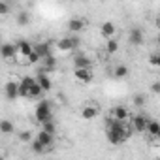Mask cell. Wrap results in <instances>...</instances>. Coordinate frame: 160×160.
Here are the masks:
<instances>
[{
    "instance_id": "6da1fadb",
    "label": "cell",
    "mask_w": 160,
    "mask_h": 160,
    "mask_svg": "<svg viewBox=\"0 0 160 160\" xmlns=\"http://www.w3.org/2000/svg\"><path fill=\"white\" fill-rule=\"evenodd\" d=\"M128 134H130V132H128V128L122 124V121L111 117V121H109V124H108V139H109V143L121 145V143H124V141L128 139Z\"/></svg>"
},
{
    "instance_id": "7a4b0ae2",
    "label": "cell",
    "mask_w": 160,
    "mask_h": 160,
    "mask_svg": "<svg viewBox=\"0 0 160 160\" xmlns=\"http://www.w3.org/2000/svg\"><path fill=\"white\" fill-rule=\"evenodd\" d=\"M34 115H36V121H38L40 124H42V122H45V121H51V119H53V109H51V104H49L47 100L38 102Z\"/></svg>"
},
{
    "instance_id": "3957f363",
    "label": "cell",
    "mask_w": 160,
    "mask_h": 160,
    "mask_svg": "<svg viewBox=\"0 0 160 160\" xmlns=\"http://www.w3.org/2000/svg\"><path fill=\"white\" fill-rule=\"evenodd\" d=\"M73 75H75V79H77L79 83H91L92 79H94L91 68H75L73 70Z\"/></svg>"
},
{
    "instance_id": "277c9868",
    "label": "cell",
    "mask_w": 160,
    "mask_h": 160,
    "mask_svg": "<svg viewBox=\"0 0 160 160\" xmlns=\"http://www.w3.org/2000/svg\"><path fill=\"white\" fill-rule=\"evenodd\" d=\"M34 83H36V77H30V75L23 77L21 81H19V91H21V96L23 98H30V87Z\"/></svg>"
},
{
    "instance_id": "5b68a950",
    "label": "cell",
    "mask_w": 160,
    "mask_h": 160,
    "mask_svg": "<svg viewBox=\"0 0 160 160\" xmlns=\"http://www.w3.org/2000/svg\"><path fill=\"white\" fill-rule=\"evenodd\" d=\"M4 92H6V98H8V100H15V98H19V96H21L19 83H17V81H8Z\"/></svg>"
},
{
    "instance_id": "8992f818",
    "label": "cell",
    "mask_w": 160,
    "mask_h": 160,
    "mask_svg": "<svg viewBox=\"0 0 160 160\" xmlns=\"http://www.w3.org/2000/svg\"><path fill=\"white\" fill-rule=\"evenodd\" d=\"M73 68H92V60L85 53H75V57H73Z\"/></svg>"
},
{
    "instance_id": "52a82bcc",
    "label": "cell",
    "mask_w": 160,
    "mask_h": 160,
    "mask_svg": "<svg viewBox=\"0 0 160 160\" xmlns=\"http://www.w3.org/2000/svg\"><path fill=\"white\" fill-rule=\"evenodd\" d=\"M147 122H149V119H145L143 115H134L132 117V130H136V132H147Z\"/></svg>"
},
{
    "instance_id": "ba28073f",
    "label": "cell",
    "mask_w": 160,
    "mask_h": 160,
    "mask_svg": "<svg viewBox=\"0 0 160 160\" xmlns=\"http://www.w3.org/2000/svg\"><path fill=\"white\" fill-rule=\"evenodd\" d=\"M32 51H34V45H30L27 40H19L17 42V57H25L27 58Z\"/></svg>"
},
{
    "instance_id": "9c48e42d",
    "label": "cell",
    "mask_w": 160,
    "mask_h": 160,
    "mask_svg": "<svg viewBox=\"0 0 160 160\" xmlns=\"http://www.w3.org/2000/svg\"><path fill=\"white\" fill-rule=\"evenodd\" d=\"M17 57V43H4L2 45V58L12 60Z\"/></svg>"
},
{
    "instance_id": "30bf717a",
    "label": "cell",
    "mask_w": 160,
    "mask_h": 160,
    "mask_svg": "<svg viewBox=\"0 0 160 160\" xmlns=\"http://www.w3.org/2000/svg\"><path fill=\"white\" fill-rule=\"evenodd\" d=\"M36 139L42 143V145H45V147H51L53 145V141H55V134H49L47 130H40L38 132V136H36Z\"/></svg>"
},
{
    "instance_id": "8fae6325",
    "label": "cell",
    "mask_w": 160,
    "mask_h": 160,
    "mask_svg": "<svg viewBox=\"0 0 160 160\" xmlns=\"http://www.w3.org/2000/svg\"><path fill=\"white\" fill-rule=\"evenodd\" d=\"M100 34H102L106 40L113 38V36H115V25H113L111 21H106V23H102V25H100Z\"/></svg>"
},
{
    "instance_id": "7c38bea8",
    "label": "cell",
    "mask_w": 160,
    "mask_h": 160,
    "mask_svg": "<svg viewBox=\"0 0 160 160\" xmlns=\"http://www.w3.org/2000/svg\"><path fill=\"white\" fill-rule=\"evenodd\" d=\"M128 42L132 45H141L143 43V30L141 28H132L128 34Z\"/></svg>"
},
{
    "instance_id": "4fadbf2b",
    "label": "cell",
    "mask_w": 160,
    "mask_h": 160,
    "mask_svg": "<svg viewBox=\"0 0 160 160\" xmlns=\"http://www.w3.org/2000/svg\"><path fill=\"white\" fill-rule=\"evenodd\" d=\"M36 79H38V83L42 85V89L47 92V91H51V87H53V83H51V79H49V75L45 73V70H42L38 75H36Z\"/></svg>"
},
{
    "instance_id": "5bb4252c",
    "label": "cell",
    "mask_w": 160,
    "mask_h": 160,
    "mask_svg": "<svg viewBox=\"0 0 160 160\" xmlns=\"http://www.w3.org/2000/svg\"><path fill=\"white\" fill-rule=\"evenodd\" d=\"M111 117H113V119H119V121H126V119L130 117V111H128V108H124V106H117V108H113Z\"/></svg>"
},
{
    "instance_id": "9a60e30c",
    "label": "cell",
    "mask_w": 160,
    "mask_h": 160,
    "mask_svg": "<svg viewBox=\"0 0 160 160\" xmlns=\"http://www.w3.org/2000/svg\"><path fill=\"white\" fill-rule=\"evenodd\" d=\"M34 51H36L42 58H45V57L53 55V53H51V45H49L47 42H40V43H36V45H34Z\"/></svg>"
},
{
    "instance_id": "2e32d148",
    "label": "cell",
    "mask_w": 160,
    "mask_h": 160,
    "mask_svg": "<svg viewBox=\"0 0 160 160\" xmlns=\"http://www.w3.org/2000/svg\"><path fill=\"white\" fill-rule=\"evenodd\" d=\"M83 28H85V19L73 17V19L68 21V30H70V32H79V30H83Z\"/></svg>"
},
{
    "instance_id": "e0dca14e",
    "label": "cell",
    "mask_w": 160,
    "mask_h": 160,
    "mask_svg": "<svg viewBox=\"0 0 160 160\" xmlns=\"http://www.w3.org/2000/svg\"><path fill=\"white\" fill-rule=\"evenodd\" d=\"M57 47H58L60 51H64V53H68V51H75V47H73V42H72V36L58 40V42H57Z\"/></svg>"
},
{
    "instance_id": "ac0fdd59",
    "label": "cell",
    "mask_w": 160,
    "mask_h": 160,
    "mask_svg": "<svg viewBox=\"0 0 160 160\" xmlns=\"http://www.w3.org/2000/svg\"><path fill=\"white\" fill-rule=\"evenodd\" d=\"M98 115V109L94 108V106H85L83 109H81V117L85 119V121H91V119H94Z\"/></svg>"
},
{
    "instance_id": "d6986e66",
    "label": "cell",
    "mask_w": 160,
    "mask_h": 160,
    "mask_svg": "<svg viewBox=\"0 0 160 160\" xmlns=\"http://www.w3.org/2000/svg\"><path fill=\"white\" fill-rule=\"evenodd\" d=\"M158 132H160V122L158 121H149L147 122V134L151 138H158Z\"/></svg>"
},
{
    "instance_id": "ffe728a7",
    "label": "cell",
    "mask_w": 160,
    "mask_h": 160,
    "mask_svg": "<svg viewBox=\"0 0 160 160\" xmlns=\"http://www.w3.org/2000/svg\"><path fill=\"white\" fill-rule=\"evenodd\" d=\"M55 68H57V60H55V57H53V55L45 57V58H43V68H42V70H45V72H53Z\"/></svg>"
},
{
    "instance_id": "44dd1931",
    "label": "cell",
    "mask_w": 160,
    "mask_h": 160,
    "mask_svg": "<svg viewBox=\"0 0 160 160\" xmlns=\"http://www.w3.org/2000/svg\"><path fill=\"white\" fill-rule=\"evenodd\" d=\"M30 23V13L28 12H19L17 13V25L19 27H27Z\"/></svg>"
},
{
    "instance_id": "7402d4cb",
    "label": "cell",
    "mask_w": 160,
    "mask_h": 160,
    "mask_svg": "<svg viewBox=\"0 0 160 160\" xmlns=\"http://www.w3.org/2000/svg\"><path fill=\"white\" fill-rule=\"evenodd\" d=\"M15 130V126H13V122L12 121H2V122H0V132H2V134H12Z\"/></svg>"
},
{
    "instance_id": "603a6c76",
    "label": "cell",
    "mask_w": 160,
    "mask_h": 160,
    "mask_svg": "<svg viewBox=\"0 0 160 160\" xmlns=\"http://www.w3.org/2000/svg\"><path fill=\"white\" fill-rule=\"evenodd\" d=\"M113 75H115L117 79H122V77H126V75H128V68H126L124 64H119V66L113 70Z\"/></svg>"
},
{
    "instance_id": "cb8c5ba5",
    "label": "cell",
    "mask_w": 160,
    "mask_h": 160,
    "mask_svg": "<svg viewBox=\"0 0 160 160\" xmlns=\"http://www.w3.org/2000/svg\"><path fill=\"white\" fill-rule=\"evenodd\" d=\"M106 51H108L109 55H115V53L119 51V42L109 38V40H108V45H106Z\"/></svg>"
},
{
    "instance_id": "d4e9b609",
    "label": "cell",
    "mask_w": 160,
    "mask_h": 160,
    "mask_svg": "<svg viewBox=\"0 0 160 160\" xmlns=\"http://www.w3.org/2000/svg\"><path fill=\"white\" fill-rule=\"evenodd\" d=\"M30 147H32V151H34L36 154H42V152H45V149H47V147H45V145H42V143H40L36 138L30 141Z\"/></svg>"
},
{
    "instance_id": "484cf974",
    "label": "cell",
    "mask_w": 160,
    "mask_h": 160,
    "mask_svg": "<svg viewBox=\"0 0 160 160\" xmlns=\"http://www.w3.org/2000/svg\"><path fill=\"white\" fill-rule=\"evenodd\" d=\"M42 128H43V130H47L49 134H57V126H55L53 119H51V121H45V122H42Z\"/></svg>"
},
{
    "instance_id": "4316f807",
    "label": "cell",
    "mask_w": 160,
    "mask_h": 160,
    "mask_svg": "<svg viewBox=\"0 0 160 160\" xmlns=\"http://www.w3.org/2000/svg\"><path fill=\"white\" fill-rule=\"evenodd\" d=\"M19 139H21L23 143H30V141H32V132H30V130H23V132H19Z\"/></svg>"
},
{
    "instance_id": "83f0119b",
    "label": "cell",
    "mask_w": 160,
    "mask_h": 160,
    "mask_svg": "<svg viewBox=\"0 0 160 160\" xmlns=\"http://www.w3.org/2000/svg\"><path fill=\"white\" fill-rule=\"evenodd\" d=\"M40 60H42V57H40L36 51H32V53L27 57V62H28V64H36V62H40Z\"/></svg>"
},
{
    "instance_id": "f1b7e54d",
    "label": "cell",
    "mask_w": 160,
    "mask_h": 160,
    "mask_svg": "<svg viewBox=\"0 0 160 160\" xmlns=\"http://www.w3.org/2000/svg\"><path fill=\"white\" fill-rule=\"evenodd\" d=\"M132 102H134V106H138V108H141V106L145 104V96H143V94H136Z\"/></svg>"
},
{
    "instance_id": "f546056e",
    "label": "cell",
    "mask_w": 160,
    "mask_h": 160,
    "mask_svg": "<svg viewBox=\"0 0 160 160\" xmlns=\"http://www.w3.org/2000/svg\"><path fill=\"white\" fill-rule=\"evenodd\" d=\"M149 62H151L152 66H158V68H160V53H156V55H152V57L149 58Z\"/></svg>"
},
{
    "instance_id": "4dcf8cb0",
    "label": "cell",
    "mask_w": 160,
    "mask_h": 160,
    "mask_svg": "<svg viewBox=\"0 0 160 160\" xmlns=\"http://www.w3.org/2000/svg\"><path fill=\"white\" fill-rule=\"evenodd\" d=\"M10 12V6L6 4V2H0V13H2V15H6Z\"/></svg>"
},
{
    "instance_id": "1f68e13d",
    "label": "cell",
    "mask_w": 160,
    "mask_h": 160,
    "mask_svg": "<svg viewBox=\"0 0 160 160\" xmlns=\"http://www.w3.org/2000/svg\"><path fill=\"white\" fill-rule=\"evenodd\" d=\"M151 91H152L154 94H160V81H154V83L151 85Z\"/></svg>"
},
{
    "instance_id": "d6a6232c",
    "label": "cell",
    "mask_w": 160,
    "mask_h": 160,
    "mask_svg": "<svg viewBox=\"0 0 160 160\" xmlns=\"http://www.w3.org/2000/svg\"><path fill=\"white\" fill-rule=\"evenodd\" d=\"M156 43H158V47H160V36H158V38H156Z\"/></svg>"
},
{
    "instance_id": "836d02e7",
    "label": "cell",
    "mask_w": 160,
    "mask_h": 160,
    "mask_svg": "<svg viewBox=\"0 0 160 160\" xmlns=\"http://www.w3.org/2000/svg\"><path fill=\"white\" fill-rule=\"evenodd\" d=\"M156 23H158V27H160V19H158V21H156Z\"/></svg>"
},
{
    "instance_id": "e575fe53",
    "label": "cell",
    "mask_w": 160,
    "mask_h": 160,
    "mask_svg": "<svg viewBox=\"0 0 160 160\" xmlns=\"http://www.w3.org/2000/svg\"><path fill=\"white\" fill-rule=\"evenodd\" d=\"M158 139H160V132H158Z\"/></svg>"
}]
</instances>
